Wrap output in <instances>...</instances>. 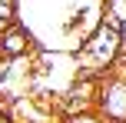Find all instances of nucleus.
I'll return each mask as SVG.
<instances>
[{
  "mask_svg": "<svg viewBox=\"0 0 126 123\" xmlns=\"http://www.w3.org/2000/svg\"><path fill=\"white\" fill-rule=\"evenodd\" d=\"M123 57V43H120V30L113 20H100L93 30L83 37L80 47V63L96 77H106L116 67V60Z\"/></svg>",
  "mask_w": 126,
  "mask_h": 123,
  "instance_id": "1",
  "label": "nucleus"
},
{
  "mask_svg": "<svg viewBox=\"0 0 126 123\" xmlns=\"http://www.w3.org/2000/svg\"><path fill=\"white\" fill-rule=\"evenodd\" d=\"M96 113L106 123H126V77H103L100 80Z\"/></svg>",
  "mask_w": 126,
  "mask_h": 123,
  "instance_id": "2",
  "label": "nucleus"
},
{
  "mask_svg": "<svg viewBox=\"0 0 126 123\" xmlns=\"http://www.w3.org/2000/svg\"><path fill=\"white\" fill-rule=\"evenodd\" d=\"M96 87H100V80H96V73H83V77H76L73 83H70V90L63 93V110L66 113H76V110H93L96 106Z\"/></svg>",
  "mask_w": 126,
  "mask_h": 123,
  "instance_id": "3",
  "label": "nucleus"
},
{
  "mask_svg": "<svg viewBox=\"0 0 126 123\" xmlns=\"http://www.w3.org/2000/svg\"><path fill=\"white\" fill-rule=\"evenodd\" d=\"M33 50V33L23 23H10L0 30V57L3 60H17V57H30Z\"/></svg>",
  "mask_w": 126,
  "mask_h": 123,
  "instance_id": "4",
  "label": "nucleus"
},
{
  "mask_svg": "<svg viewBox=\"0 0 126 123\" xmlns=\"http://www.w3.org/2000/svg\"><path fill=\"white\" fill-rule=\"evenodd\" d=\"M63 123H106L100 117V113H96V106L93 110H76V113H66V117H63Z\"/></svg>",
  "mask_w": 126,
  "mask_h": 123,
  "instance_id": "5",
  "label": "nucleus"
},
{
  "mask_svg": "<svg viewBox=\"0 0 126 123\" xmlns=\"http://www.w3.org/2000/svg\"><path fill=\"white\" fill-rule=\"evenodd\" d=\"M17 23V0H0V30Z\"/></svg>",
  "mask_w": 126,
  "mask_h": 123,
  "instance_id": "6",
  "label": "nucleus"
},
{
  "mask_svg": "<svg viewBox=\"0 0 126 123\" xmlns=\"http://www.w3.org/2000/svg\"><path fill=\"white\" fill-rule=\"evenodd\" d=\"M116 30H120V43H123V53H126V13L116 20Z\"/></svg>",
  "mask_w": 126,
  "mask_h": 123,
  "instance_id": "7",
  "label": "nucleus"
},
{
  "mask_svg": "<svg viewBox=\"0 0 126 123\" xmlns=\"http://www.w3.org/2000/svg\"><path fill=\"white\" fill-rule=\"evenodd\" d=\"M103 3H106V7H110V3H113V0H103Z\"/></svg>",
  "mask_w": 126,
  "mask_h": 123,
  "instance_id": "8",
  "label": "nucleus"
}]
</instances>
